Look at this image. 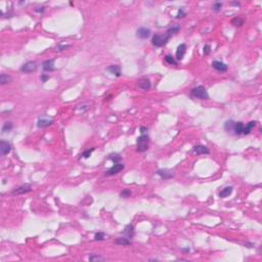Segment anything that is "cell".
I'll list each match as a JSON object with an SVG mask.
<instances>
[{"label":"cell","mask_w":262,"mask_h":262,"mask_svg":"<svg viewBox=\"0 0 262 262\" xmlns=\"http://www.w3.org/2000/svg\"><path fill=\"white\" fill-rule=\"evenodd\" d=\"M171 38V36L169 34H156L152 38V44L156 47H162V46L166 45L168 43L169 39Z\"/></svg>","instance_id":"6da1fadb"},{"label":"cell","mask_w":262,"mask_h":262,"mask_svg":"<svg viewBox=\"0 0 262 262\" xmlns=\"http://www.w3.org/2000/svg\"><path fill=\"white\" fill-rule=\"evenodd\" d=\"M149 143H150V137L146 134H143L137 138L136 144H137V151L140 153H144L149 150Z\"/></svg>","instance_id":"7a4b0ae2"},{"label":"cell","mask_w":262,"mask_h":262,"mask_svg":"<svg viewBox=\"0 0 262 262\" xmlns=\"http://www.w3.org/2000/svg\"><path fill=\"white\" fill-rule=\"evenodd\" d=\"M192 96L193 97H197V99H209V94H208L206 88L202 85L200 86H197L195 87L193 89H192V92H190Z\"/></svg>","instance_id":"3957f363"},{"label":"cell","mask_w":262,"mask_h":262,"mask_svg":"<svg viewBox=\"0 0 262 262\" xmlns=\"http://www.w3.org/2000/svg\"><path fill=\"white\" fill-rule=\"evenodd\" d=\"M38 65L36 62H33V60H30V62H27L24 63L21 67V71L23 73H33L37 70Z\"/></svg>","instance_id":"277c9868"},{"label":"cell","mask_w":262,"mask_h":262,"mask_svg":"<svg viewBox=\"0 0 262 262\" xmlns=\"http://www.w3.org/2000/svg\"><path fill=\"white\" fill-rule=\"evenodd\" d=\"M32 190V185L29 184V183H26V184H23L21 187L14 188L13 190V196H19V195H24V193H30Z\"/></svg>","instance_id":"5b68a950"},{"label":"cell","mask_w":262,"mask_h":262,"mask_svg":"<svg viewBox=\"0 0 262 262\" xmlns=\"http://www.w3.org/2000/svg\"><path fill=\"white\" fill-rule=\"evenodd\" d=\"M124 164H121V163H116L112 166L111 168L107 170V172L106 174L107 176H112V175H115V174H118L119 172H121L122 170L124 169Z\"/></svg>","instance_id":"8992f818"},{"label":"cell","mask_w":262,"mask_h":262,"mask_svg":"<svg viewBox=\"0 0 262 262\" xmlns=\"http://www.w3.org/2000/svg\"><path fill=\"white\" fill-rule=\"evenodd\" d=\"M11 152V144L8 141L1 140L0 141V155L5 156Z\"/></svg>","instance_id":"52a82bcc"},{"label":"cell","mask_w":262,"mask_h":262,"mask_svg":"<svg viewBox=\"0 0 262 262\" xmlns=\"http://www.w3.org/2000/svg\"><path fill=\"white\" fill-rule=\"evenodd\" d=\"M136 36L140 39H148L151 36V30L148 28H144V27H141L136 31Z\"/></svg>","instance_id":"ba28073f"},{"label":"cell","mask_w":262,"mask_h":262,"mask_svg":"<svg viewBox=\"0 0 262 262\" xmlns=\"http://www.w3.org/2000/svg\"><path fill=\"white\" fill-rule=\"evenodd\" d=\"M157 173L163 179H170V178H172L174 176V173L171 170H168V169H160V170H158Z\"/></svg>","instance_id":"9c48e42d"},{"label":"cell","mask_w":262,"mask_h":262,"mask_svg":"<svg viewBox=\"0 0 262 262\" xmlns=\"http://www.w3.org/2000/svg\"><path fill=\"white\" fill-rule=\"evenodd\" d=\"M185 52H187V45L184 43H181L177 47V50H176V60H182Z\"/></svg>","instance_id":"30bf717a"},{"label":"cell","mask_w":262,"mask_h":262,"mask_svg":"<svg viewBox=\"0 0 262 262\" xmlns=\"http://www.w3.org/2000/svg\"><path fill=\"white\" fill-rule=\"evenodd\" d=\"M42 69L45 72H53L55 70L54 60H47L42 63Z\"/></svg>","instance_id":"8fae6325"},{"label":"cell","mask_w":262,"mask_h":262,"mask_svg":"<svg viewBox=\"0 0 262 262\" xmlns=\"http://www.w3.org/2000/svg\"><path fill=\"white\" fill-rule=\"evenodd\" d=\"M212 67L216 71H218V72H226L227 69H228L227 65H225L222 62H219V60H214L212 63Z\"/></svg>","instance_id":"7c38bea8"},{"label":"cell","mask_w":262,"mask_h":262,"mask_svg":"<svg viewBox=\"0 0 262 262\" xmlns=\"http://www.w3.org/2000/svg\"><path fill=\"white\" fill-rule=\"evenodd\" d=\"M193 153L197 154V155H208L210 153V151L207 146L199 144V146H196L193 148Z\"/></svg>","instance_id":"4fadbf2b"},{"label":"cell","mask_w":262,"mask_h":262,"mask_svg":"<svg viewBox=\"0 0 262 262\" xmlns=\"http://www.w3.org/2000/svg\"><path fill=\"white\" fill-rule=\"evenodd\" d=\"M134 234H135V232H134V227H133V225L132 224H128V225H126V227H125L124 228V231H123V234H124V237H127V239H132V237H134Z\"/></svg>","instance_id":"5bb4252c"},{"label":"cell","mask_w":262,"mask_h":262,"mask_svg":"<svg viewBox=\"0 0 262 262\" xmlns=\"http://www.w3.org/2000/svg\"><path fill=\"white\" fill-rule=\"evenodd\" d=\"M138 86H139V88H141V89H143V90H149V89H151L152 84H151V81L148 79V78H143V79H140L138 81Z\"/></svg>","instance_id":"9a60e30c"},{"label":"cell","mask_w":262,"mask_h":262,"mask_svg":"<svg viewBox=\"0 0 262 262\" xmlns=\"http://www.w3.org/2000/svg\"><path fill=\"white\" fill-rule=\"evenodd\" d=\"M107 71L111 72L113 75L117 76V77H120L121 76V67L118 65H112L107 68Z\"/></svg>","instance_id":"2e32d148"},{"label":"cell","mask_w":262,"mask_h":262,"mask_svg":"<svg viewBox=\"0 0 262 262\" xmlns=\"http://www.w3.org/2000/svg\"><path fill=\"white\" fill-rule=\"evenodd\" d=\"M53 123V120H49V119H39L38 123H37V126L39 128H45V127H48L49 125H51Z\"/></svg>","instance_id":"e0dca14e"},{"label":"cell","mask_w":262,"mask_h":262,"mask_svg":"<svg viewBox=\"0 0 262 262\" xmlns=\"http://www.w3.org/2000/svg\"><path fill=\"white\" fill-rule=\"evenodd\" d=\"M256 125V122L255 121H251L249 122V123L246 124V126H244V129H243V134H250L251 133V131L253 130V128L255 127Z\"/></svg>","instance_id":"ac0fdd59"},{"label":"cell","mask_w":262,"mask_h":262,"mask_svg":"<svg viewBox=\"0 0 262 262\" xmlns=\"http://www.w3.org/2000/svg\"><path fill=\"white\" fill-rule=\"evenodd\" d=\"M243 129H244L243 122H236V123H234V134H237V135L243 134Z\"/></svg>","instance_id":"d6986e66"},{"label":"cell","mask_w":262,"mask_h":262,"mask_svg":"<svg viewBox=\"0 0 262 262\" xmlns=\"http://www.w3.org/2000/svg\"><path fill=\"white\" fill-rule=\"evenodd\" d=\"M231 193H232V187H226L219 193V197L224 199V198L228 197L229 195H231Z\"/></svg>","instance_id":"ffe728a7"},{"label":"cell","mask_w":262,"mask_h":262,"mask_svg":"<svg viewBox=\"0 0 262 262\" xmlns=\"http://www.w3.org/2000/svg\"><path fill=\"white\" fill-rule=\"evenodd\" d=\"M115 244L116 245H120V246H128L130 245V240L127 239L125 237H119L115 241Z\"/></svg>","instance_id":"44dd1931"},{"label":"cell","mask_w":262,"mask_h":262,"mask_svg":"<svg viewBox=\"0 0 262 262\" xmlns=\"http://www.w3.org/2000/svg\"><path fill=\"white\" fill-rule=\"evenodd\" d=\"M11 77L6 74H1L0 75V84L1 85H5V84H8V83L11 82Z\"/></svg>","instance_id":"7402d4cb"},{"label":"cell","mask_w":262,"mask_h":262,"mask_svg":"<svg viewBox=\"0 0 262 262\" xmlns=\"http://www.w3.org/2000/svg\"><path fill=\"white\" fill-rule=\"evenodd\" d=\"M244 23H245L244 19H242L241 16H237V18L232 19V21H231V24L234 27H241V26L244 25Z\"/></svg>","instance_id":"603a6c76"},{"label":"cell","mask_w":262,"mask_h":262,"mask_svg":"<svg viewBox=\"0 0 262 262\" xmlns=\"http://www.w3.org/2000/svg\"><path fill=\"white\" fill-rule=\"evenodd\" d=\"M234 123H236V122L234 121H232V120H227L226 122H225V124H224V129L226 131H232L234 130Z\"/></svg>","instance_id":"cb8c5ba5"},{"label":"cell","mask_w":262,"mask_h":262,"mask_svg":"<svg viewBox=\"0 0 262 262\" xmlns=\"http://www.w3.org/2000/svg\"><path fill=\"white\" fill-rule=\"evenodd\" d=\"M13 128V122H5L3 125V127H2V132L3 133H5V132H9L11 131V129Z\"/></svg>","instance_id":"d4e9b609"},{"label":"cell","mask_w":262,"mask_h":262,"mask_svg":"<svg viewBox=\"0 0 262 262\" xmlns=\"http://www.w3.org/2000/svg\"><path fill=\"white\" fill-rule=\"evenodd\" d=\"M179 30H180V27H179V26H172V27H171V28H169V29H168L166 33L169 34V35H170V36H172V35H174V34L177 33V32L179 31Z\"/></svg>","instance_id":"484cf974"},{"label":"cell","mask_w":262,"mask_h":262,"mask_svg":"<svg viewBox=\"0 0 262 262\" xmlns=\"http://www.w3.org/2000/svg\"><path fill=\"white\" fill-rule=\"evenodd\" d=\"M165 62L169 63V65H177V62L175 60V58L170 54H167L165 56Z\"/></svg>","instance_id":"4316f807"},{"label":"cell","mask_w":262,"mask_h":262,"mask_svg":"<svg viewBox=\"0 0 262 262\" xmlns=\"http://www.w3.org/2000/svg\"><path fill=\"white\" fill-rule=\"evenodd\" d=\"M222 2H215L214 4H213V10L215 11V13H219L220 10H221V7H222Z\"/></svg>","instance_id":"83f0119b"},{"label":"cell","mask_w":262,"mask_h":262,"mask_svg":"<svg viewBox=\"0 0 262 262\" xmlns=\"http://www.w3.org/2000/svg\"><path fill=\"white\" fill-rule=\"evenodd\" d=\"M110 160H112L115 164L120 163V161H121V156L117 155V154H115V155H111V156H110Z\"/></svg>","instance_id":"f1b7e54d"},{"label":"cell","mask_w":262,"mask_h":262,"mask_svg":"<svg viewBox=\"0 0 262 262\" xmlns=\"http://www.w3.org/2000/svg\"><path fill=\"white\" fill-rule=\"evenodd\" d=\"M106 234H104V232H99V234H95L94 237V240L95 241H104V240H106Z\"/></svg>","instance_id":"f546056e"},{"label":"cell","mask_w":262,"mask_h":262,"mask_svg":"<svg viewBox=\"0 0 262 262\" xmlns=\"http://www.w3.org/2000/svg\"><path fill=\"white\" fill-rule=\"evenodd\" d=\"M89 260L90 261H102L104 258L99 255H95V254H92V255L89 256Z\"/></svg>","instance_id":"4dcf8cb0"},{"label":"cell","mask_w":262,"mask_h":262,"mask_svg":"<svg viewBox=\"0 0 262 262\" xmlns=\"http://www.w3.org/2000/svg\"><path fill=\"white\" fill-rule=\"evenodd\" d=\"M120 196H121L122 198H128V197H130L131 196V190H123L121 192V193H120Z\"/></svg>","instance_id":"1f68e13d"},{"label":"cell","mask_w":262,"mask_h":262,"mask_svg":"<svg viewBox=\"0 0 262 262\" xmlns=\"http://www.w3.org/2000/svg\"><path fill=\"white\" fill-rule=\"evenodd\" d=\"M93 151H94V148H92L91 150H86L85 152H83L82 157H83V158H85V159H88L90 157V155L92 154V152H93Z\"/></svg>","instance_id":"d6a6232c"},{"label":"cell","mask_w":262,"mask_h":262,"mask_svg":"<svg viewBox=\"0 0 262 262\" xmlns=\"http://www.w3.org/2000/svg\"><path fill=\"white\" fill-rule=\"evenodd\" d=\"M185 16V13L183 11L182 8H180L179 10H178V13L176 14V19H181V18H184Z\"/></svg>","instance_id":"836d02e7"},{"label":"cell","mask_w":262,"mask_h":262,"mask_svg":"<svg viewBox=\"0 0 262 262\" xmlns=\"http://www.w3.org/2000/svg\"><path fill=\"white\" fill-rule=\"evenodd\" d=\"M210 51H211V46L209 45V44H207V45L204 46V54L205 55H208L210 53Z\"/></svg>","instance_id":"e575fe53"},{"label":"cell","mask_w":262,"mask_h":262,"mask_svg":"<svg viewBox=\"0 0 262 262\" xmlns=\"http://www.w3.org/2000/svg\"><path fill=\"white\" fill-rule=\"evenodd\" d=\"M68 47H70V45H58L57 47H56V50H63V49H66V48H68Z\"/></svg>","instance_id":"d590c367"},{"label":"cell","mask_w":262,"mask_h":262,"mask_svg":"<svg viewBox=\"0 0 262 262\" xmlns=\"http://www.w3.org/2000/svg\"><path fill=\"white\" fill-rule=\"evenodd\" d=\"M49 79V76L48 75H41V81L42 82H46Z\"/></svg>","instance_id":"8d00e7d4"},{"label":"cell","mask_w":262,"mask_h":262,"mask_svg":"<svg viewBox=\"0 0 262 262\" xmlns=\"http://www.w3.org/2000/svg\"><path fill=\"white\" fill-rule=\"evenodd\" d=\"M231 5H237V6H240L241 5V4H240V2H231Z\"/></svg>","instance_id":"74e56055"}]
</instances>
